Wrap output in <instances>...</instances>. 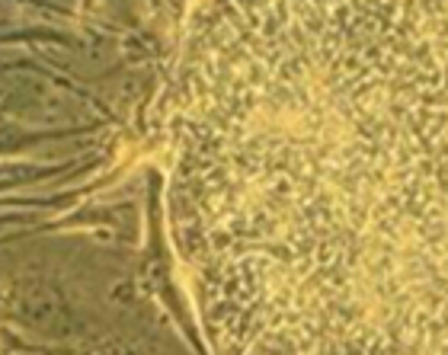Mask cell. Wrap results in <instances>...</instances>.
<instances>
[{
  "label": "cell",
  "instance_id": "cell-1",
  "mask_svg": "<svg viewBox=\"0 0 448 355\" xmlns=\"http://www.w3.org/2000/svg\"><path fill=\"white\" fill-rule=\"evenodd\" d=\"M173 218L218 355H448V0H214Z\"/></svg>",
  "mask_w": 448,
  "mask_h": 355
}]
</instances>
